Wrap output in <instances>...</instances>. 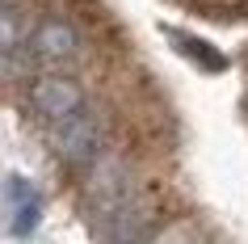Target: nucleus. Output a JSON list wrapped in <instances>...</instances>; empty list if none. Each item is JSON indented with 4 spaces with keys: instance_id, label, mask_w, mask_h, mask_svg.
I'll list each match as a JSON object with an SVG mask.
<instances>
[{
    "instance_id": "f257e3e1",
    "label": "nucleus",
    "mask_w": 248,
    "mask_h": 244,
    "mask_svg": "<svg viewBox=\"0 0 248 244\" xmlns=\"http://www.w3.org/2000/svg\"><path fill=\"white\" fill-rule=\"evenodd\" d=\"M51 143L55 152L63 156L67 164H93L97 160V152H101V127H97V114H93V105H80V110H72L67 118H59V122H51Z\"/></svg>"
},
{
    "instance_id": "f03ea898",
    "label": "nucleus",
    "mask_w": 248,
    "mask_h": 244,
    "mask_svg": "<svg viewBox=\"0 0 248 244\" xmlns=\"http://www.w3.org/2000/svg\"><path fill=\"white\" fill-rule=\"evenodd\" d=\"M30 101H34V110L42 114V122L51 127V122L67 118L72 110L89 105V97H84V89H80L76 80H67V76H38L34 89H30Z\"/></svg>"
},
{
    "instance_id": "7ed1b4c3",
    "label": "nucleus",
    "mask_w": 248,
    "mask_h": 244,
    "mask_svg": "<svg viewBox=\"0 0 248 244\" xmlns=\"http://www.w3.org/2000/svg\"><path fill=\"white\" fill-rule=\"evenodd\" d=\"M30 47H34V55H38L42 64H72L80 55V34L63 17H46V21H38Z\"/></svg>"
},
{
    "instance_id": "20e7f679",
    "label": "nucleus",
    "mask_w": 248,
    "mask_h": 244,
    "mask_svg": "<svg viewBox=\"0 0 248 244\" xmlns=\"http://www.w3.org/2000/svg\"><path fill=\"white\" fill-rule=\"evenodd\" d=\"M4 190H9V206H13V236H30L38 228V215H42V202L34 194V185L26 177H9Z\"/></svg>"
},
{
    "instance_id": "39448f33",
    "label": "nucleus",
    "mask_w": 248,
    "mask_h": 244,
    "mask_svg": "<svg viewBox=\"0 0 248 244\" xmlns=\"http://www.w3.org/2000/svg\"><path fill=\"white\" fill-rule=\"evenodd\" d=\"M164 38H169L189 64H198L202 72H227V55L215 51L206 38H194V34H185V30H177V26H164Z\"/></svg>"
},
{
    "instance_id": "423d86ee",
    "label": "nucleus",
    "mask_w": 248,
    "mask_h": 244,
    "mask_svg": "<svg viewBox=\"0 0 248 244\" xmlns=\"http://www.w3.org/2000/svg\"><path fill=\"white\" fill-rule=\"evenodd\" d=\"M17 47H21V13L0 0V59H9Z\"/></svg>"
}]
</instances>
